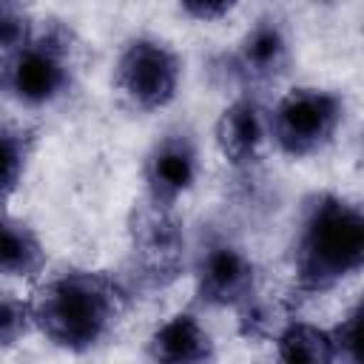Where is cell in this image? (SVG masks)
I'll return each instance as SVG.
<instances>
[{"label": "cell", "mask_w": 364, "mask_h": 364, "mask_svg": "<svg viewBox=\"0 0 364 364\" xmlns=\"http://www.w3.org/2000/svg\"><path fill=\"white\" fill-rule=\"evenodd\" d=\"M3 63H6V57H3V51H0V85H3Z\"/></svg>", "instance_id": "cell-19"}, {"label": "cell", "mask_w": 364, "mask_h": 364, "mask_svg": "<svg viewBox=\"0 0 364 364\" xmlns=\"http://www.w3.org/2000/svg\"><path fill=\"white\" fill-rule=\"evenodd\" d=\"M364 262L361 210L338 193L304 199L293 236V287L318 296L353 276Z\"/></svg>", "instance_id": "cell-2"}, {"label": "cell", "mask_w": 364, "mask_h": 364, "mask_svg": "<svg viewBox=\"0 0 364 364\" xmlns=\"http://www.w3.org/2000/svg\"><path fill=\"white\" fill-rule=\"evenodd\" d=\"M196 296L208 307H239L256 296V264L233 242L210 236L193 253Z\"/></svg>", "instance_id": "cell-6"}, {"label": "cell", "mask_w": 364, "mask_h": 364, "mask_svg": "<svg viewBox=\"0 0 364 364\" xmlns=\"http://www.w3.org/2000/svg\"><path fill=\"white\" fill-rule=\"evenodd\" d=\"M182 82V57L165 40L134 37L117 57L114 85L139 111L165 108Z\"/></svg>", "instance_id": "cell-5"}, {"label": "cell", "mask_w": 364, "mask_h": 364, "mask_svg": "<svg viewBox=\"0 0 364 364\" xmlns=\"http://www.w3.org/2000/svg\"><path fill=\"white\" fill-rule=\"evenodd\" d=\"M28 156L31 136L14 122H0V202H6L23 182Z\"/></svg>", "instance_id": "cell-14"}, {"label": "cell", "mask_w": 364, "mask_h": 364, "mask_svg": "<svg viewBox=\"0 0 364 364\" xmlns=\"http://www.w3.org/2000/svg\"><path fill=\"white\" fill-rule=\"evenodd\" d=\"M333 347H336V361L347 358V361H358L361 358V307L355 304L333 330Z\"/></svg>", "instance_id": "cell-16"}, {"label": "cell", "mask_w": 364, "mask_h": 364, "mask_svg": "<svg viewBox=\"0 0 364 364\" xmlns=\"http://www.w3.org/2000/svg\"><path fill=\"white\" fill-rule=\"evenodd\" d=\"M28 304L34 330L63 350L85 353L114 333L125 290L97 270H60L34 290Z\"/></svg>", "instance_id": "cell-1"}, {"label": "cell", "mask_w": 364, "mask_h": 364, "mask_svg": "<svg viewBox=\"0 0 364 364\" xmlns=\"http://www.w3.org/2000/svg\"><path fill=\"white\" fill-rule=\"evenodd\" d=\"M131 256L139 276L154 284H168L182 273L188 262V247H185L182 225L171 216V208H159L148 202L134 216Z\"/></svg>", "instance_id": "cell-7"}, {"label": "cell", "mask_w": 364, "mask_h": 364, "mask_svg": "<svg viewBox=\"0 0 364 364\" xmlns=\"http://www.w3.org/2000/svg\"><path fill=\"white\" fill-rule=\"evenodd\" d=\"M182 11L193 20H202V23H213V20H222L228 17L239 0H179Z\"/></svg>", "instance_id": "cell-18"}, {"label": "cell", "mask_w": 364, "mask_h": 364, "mask_svg": "<svg viewBox=\"0 0 364 364\" xmlns=\"http://www.w3.org/2000/svg\"><path fill=\"white\" fill-rule=\"evenodd\" d=\"M31 330H34L31 304L26 299H17L14 293H0V347L17 344Z\"/></svg>", "instance_id": "cell-15"}, {"label": "cell", "mask_w": 364, "mask_h": 364, "mask_svg": "<svg viewBox=\"0 0 364 364\" xmlns=\"http://www.w3.org/2000/svg\"><path fill=\"white\" fill-rule=\"evenodd\" d=\"M148 355L154 361L185 364V361H208L216 355V350H213V338L205 330V324L193 313L182 310L154 330L148 341Z\"/></svg>", "instance_id": "cell-11"}, {"label": "cell", "mask_w": 364, "mask_h": 364, "mask_svg": "<svg viewBox=\"0 0 364 364\" xmlns=\"http://www.w3.org/2000/svg\"><path fill=\"white\" fill-rule=\"evenodd\" d=\"M344 122V100L327 88H293L267 111L270 142L293 159L321 154Z\"/></svg>", "instance_id": "cell-4"}, {"label": "cell", "mask_w": 364, "mask_h": 364, "mask_svg": "<svg viewBox=\"0 0 364 364\" xmlns=\"http://www.w3.org/2000/svg\"><path fill=\"white\" fill-rule=\"evenodd\" d=\"M279 358L290 361V364H327L336 361V347H333V336L330 330H321L316 324L307 321H287L276 330L273 336Z\"/></svg>", "instance_id": "cell-13"}, {"label": "cell", "mask_w": 364, "mask_h": 364, "mask_svg": "<svg viewBox=\"0 0 364 364\" xmlns=\"http://www.w3.org/2000/svg\"><path fill=\"white\" fill-rule=\"evenodd\" d=\"M199 176V148L196 139L176 128L162 134L142 162L145 193L151 205L173 208L196 182Z\"/></svg>", "instance_id": "cell-8"}, {"label": "cell", "mask_w": 364, "mask_h": 364, "mask_svg": "<svg viewBox=\"0 0 364 364\" xmlns=\"http://www.w3.org/2000/svg\"><path fill=\"white\" fill-rule=\"evenodd\" d=\"M316 3H333V0H316Z\"/></svg>", "instance_id": "cell-20"}, {"label": "cell", "mask_w": 364, "mask_h": 364, "mask_svg": "<svg viewBox=\"0 0 364 364\" xmlns=\"http://www.w3.org/2000/svg\"><path fill=\"white\" fill-rule=\"evenodd\" d=\"M77 77L71 34L60 26L26 34L3 63L6 91L26 108H46L63 100Z\"/></svg>", "instance_id": "cell-3"}, {"label": "cell", "mask_w": 364, "mask_h": 364, "mask_svg": "<svg viewBox=\"0 0 364 364\" xmlns=\"http://www.w3.org/2000/svg\"><path fill=\"white\" fill-rule=\"evenodd\" d=\"M28 34L26 28V14L17 0H0V51H11L23 37Z\"/></svg>", "instance_id": "cell-17"}, {"label": "cell", "mask_w": 364, "mask_h": 364, "mask_svg": "<svg viewBox=\"0 0 364 364\" xmlns=\"http://www.w3.org/2000/svg\"><path fill=\"white\" fill-rule=\"evenodd\" d=\"M46 267V250L40 236L14 216H0V276L28 279Z\"/></svg>", "instance_id": "cell-12"}, {"label": "cell", "mask_w": 364, "mask_h": 364, "mask_svg": "<svg viewBox=\"0 0 364 364\" xmlns=\"http://www.w3.org/2000/svg\"><path fill=\"white\" fill-rule=\"evenodd\" d=\"M267 139H270L267 111L253 97L233 100L216 119V145L222 156L236 168H247L259 162Z\"/></svg>", "instance_id": "cell-10"}, {"label": "cell", "mask_w": 364, "mask_h": 364, "mask_svg": "<svg viewBox=\"0 0 364 364\" xmlns=\"http://www.w3.org/2000/svg\"><path fill=\"white\" fill-rule=\"evenodd\" d=\"M293 63V43L276 17L256 20L230 54V68L242 82L270 85L279 82Z\"/></svg>", "instance_id": "cell-9"}]
</instances>
